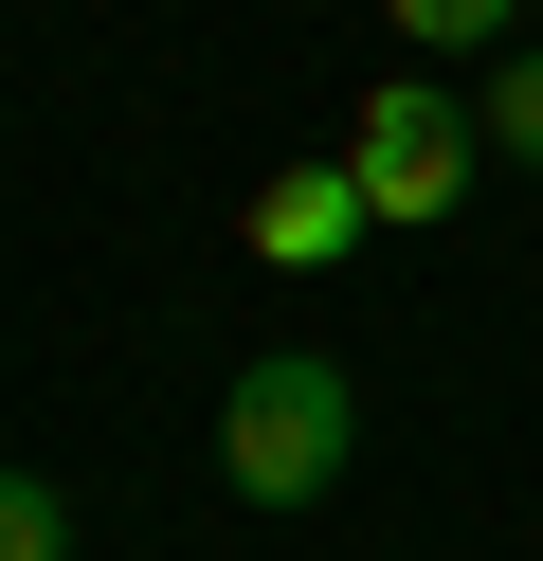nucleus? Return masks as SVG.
<instances>
[{"label": "nucleus", "mask_w": 543, "mask_h": 561, "mask_svg": "<svg viewBox=\"0 0 543 561\" xmlns=\"http://www.w3.org/2000/svg\"><path fill=\"white\" fill-rule=\"evenodd\" d=\"M344 453H362V380L326 363V344L236 363V399H217V471H236V507H326Z\"/></svg>", "instance_id": "obj_1"}, {"label": "nucleus", "mask_w": 543, "mask_h": 561, "mask_svg": "<svg viewBox=\"0 0 543 561\" xmlns=\"http://www.w3.org/2000/svg\"><path fill=\"white\" fill-rule=\"evenodd\" d=\"M471 146H489V110H471L453 73H381V91H362V127H344L362 199H381L398 236H417V218H453V199H471Z\"/></svg>", "instance_id": "obj_2"}, {"label": "nucleus", "mask_w": 543, "mask_h": 561, "mask_svg": "<svg viewBox=\"0 0 543 561\" xmlns=\"http://www.w3.org/2000/svg\"><path fill=\"white\" fill-rule=\"evenodd\" d=\"M362 236H381V199H362V163H344V146L253 182V254H272V272H344Z\"/></svg>", "instance_id": "obj_3"}, {"label": "nucleus", "mask_w": 543, "mask_h": 561, "mask_svg": "<svg viewBox=\"0 0 543 561\" xmlns=\"http://www.w3.org/2000/svg\"><path fill=\"white\" fill-rule=\"evenodd\" d=\"M381 19H398V37H417V55H489L507 19H525V0H381Z\"/></svg>", "instance_id": "obj_4"}, {"label": "nucleus", "mask_w": 543, "mask_h": 561, "mask_svg": "<svg viewBox=\"0 0 543 561\" xmlns=\"http://www.w3.org/2000/svg\"><path fill=\"white\" fill-rule=\"evenodd\" d=\"M0 561H72V507L36 471H0Z\"/></svg>", "instance_id": "obj_5"}, {"label": "nucleus", "mask_w": 543, "mask_h": 561, "mask_svg": "<svg viewBox=\"0 0 543 561\" xmlns=\"http://www.w3.org/2000/svg\"><path fill=\"white\" fill-rule=\"evenodd\" d=\"M489 146H507V163H543V37L489 73Z\"/></svg>", "instance_id": "obj_6"}]
</instances>
